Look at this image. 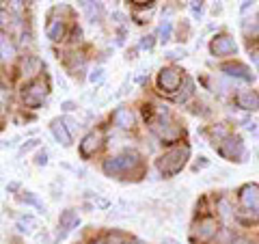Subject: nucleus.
I'll return each instance as SVG.
<instances>
[{
    "instance_id": "4be33fe9",
    "label": "nucleus",
    "mask_w": 259,
    "mask_h": 244,
    "mask_svg": "<svg viewBox=\"0 0 259 244\" xmlns=\"http://www.w3.org/2000/svg\"><path fill=\"white\" fill-rule=\"evenodd\" d=\"M0 24L3 26H9V24H15V15L9 9H0Z\"/></svg>"
},
{
    "instance_id": "39448f33",
    "label": "nucleus",
    "mask_w": 259,
    "mask_h": 244,
    "mask_svg": "<svg viewBox=\"0 0 259 244\" xmlns=\"http://www.w3.org/2000/svg\"><path fill=\"white\" fill-rule=\"evenodd\" d=\"M209 52H212V56H231L238 52V46L229 35H216L209 42Z\"/></svg>"
},
{
    "instance_id": "ddd939ff",
    "label": "nucleus",
    "mask_w": 259,
    "mask_h": 244,
    "mask_svg": "<svg viewBox=\"0 0 259 244\" xmlns=\"http://www.w3.org/2000/svg\"><path fill=\"white\" fill-rule=\"evenodd\" d=\"M50 130H52L54 138H56V141H59V143L63 145V147H69V145H71V132H69L67 128H65L63 119H52Z\"/></svg>"
},
{
    "instance_id": "4468645a",
    "label": "nucleus",
    "mask_w": 259,
    "mask_h": 244,
    "mask_svg": "<svg viewBox=\"0 0 259 244\" xmlns=\"http://www.w3.org/2000/svg\"><path fill=\"white\" fill-rule=\"evenodd\" d=\"M218 231V225L214 218H201L199 225H197V233H199V240H209V238H214Z\"/></svg>"
},
{
    "instance_id": "9b49d317",
    "label": "nucleus",
    "mask_w": 259,
    "mask_h": 244,
    "mask_svg": "<svg viewBox=\"0 0 259 244\" xmlns=\"http://www.w3.org/2000/svg\"><path fill=\"white\" fill-rule=\"evenodd\" d=\"M102 147V134L100 132H89L84 136V141L80 143V156L82 158H89Z\"/></svg>"
},
{
    "instance_id": "7c9ffc66",
    "label": "nucleus",
    "mask_w": 259,
    "mask_h": 244,
    "mask_svg": "<svg viewBox=\"0 0 259 244\" xmlns=\"http://www.w3.org/2000/svg\"><path fill=\"white\" fill-rule=\"evenodd\" d=\"M162 244H180V242L173 240V238H162Z\"/></svg>"
},
{
    "instance_id": "7ed1b4c3",
    "label": "nucleus",
    "mask_w": 259,
    "mask_h": 244,
    "mask_svg": "<svg viewBox=\"0 0 259 244\" xmlns=\"http://www.w3.org/2000/svg\"><path fill=\"white\" fill-rule=\"evenodd\" d=\"M218 153L227 160L240 162V158H244V143H242V138L236 134H227L221 141V145H218Z\"/></svg>"
},
{
    "instance_id": "c85d7f7f",
    "label": "nucleus",
    "mask_w": 259,
    "mask_h": 244,
    "mask_svg": "<svg viewBox=\"0 0 259 244\" xmlns=\"http://www.w3.org/2000/svg\"><path fill=\"white\" fill-rule=\"evenodd\" d=\"M190 9L194 15H201V3H190Z\"/></svg>"
},
{
    "instance_id": "aec40b11",
    "label": "nucleus",
    "mask_w": 259,
    "mask_h": 244,
    "mask_svg": "<svg viewBox=\"0 0 259 244\" xmlns=\"http://www.w3.org/2000/svg\"><path fill=\"white\" fill-rule=\"evenodd\" d=\"M104 78H106V71H104V67H95L91 74H89V83H91V85H100Z\"/></svg>"
},
{
    "instance_id": "bb28decb",
    "label": "nucleus",
    "mask_w": 259,
    "mask_h": 244,
    "mask_svg": "<svg viewBox=\"0 0 259 244\" xmlns=\"http://www.w3.org/2000/svg\"><path fill=\"white\" fill-rule=\"evenodd\" d=\"M141 48L143 50H151L153 48V37H143L141 39Z\"/></svg>"
},
{
    "instance_id": "0eeeda50",
    "label": "nucleus",
    "mask_w": 259,
    "mask_h": 244,
    "mask_svg": "<svg viewBox=\"0 0 259 244\" xmlns=\"http://www.w3.org/2000/svg\"><path fill=\"white\" fill-rule=\"evenodd\" d=\"M221 71L231 78H238V80H244V83H250L253 80V71L248 69V65L240 63V61H233V63H225L221 65Z\"/></svg>"
},
{
    "instance_id": "cd10ccee",
    "label": "nucleus",
    "mask_w": 259,
    "mask_h": 244,
    "mask_svg": "<svg viewBox=\"0 0 259 244\" xmlns=\"http://www.w3.org/2000/svg\"><path fill=\"white\" fill-rule=\"evenodd\" d=\"M61 108H63L65 112H71V110H76V104H74V102H63Z\"/></svg>"
},
{
    "instance_id": "dca6fc26",
    "label": "nucleus",
    "mask_w": 259,
    "mask_h": 244,
    "mask_svg": "<svg viewBox=\"0 0 259 244\" xmlns=\"http://www.w3.org/2000/svg\"><path fill=\"white\" fill-rule=\"evenodd\" d=\"M13 56H15V46L11 44V39L7 37L3 30H0V59L11 61Z\"/></svg>"
},
{
    "instance_id": "a878e982",
    "label": "nucleus",
    "mask_w": 259,
    "mask_h": 244,
    "mask_svg": "<svg viewBox=\"0 0 259 244\" xmlns=\"http://www.w3.org/2000/svg\"><path fill=\"white\" fill-rule=\"evenodd\" d=\"M63 124L69 128V132H78V128H80V126H78V121H74L71 117H65V119H63Z\"/></svg>"
},
{
    "instance_id": "f3484780",
    "label": "nucleus",
    "mask_w": 259,
    "mask_h": 244,
    "mask_svg": "<svg viewBox=\"0 0 259 244\" xmlns=\"http://www.w3.org/2000/svg\"><path fill=\"white\" fill-rule=\"evenodd\" d=\"M80 5H82V9L87 11L89 20H91L93 24L100 20V15H102V5L100 3H80Z\"/></svg>"
},
{
    "instance_id": "473e14b6",
    "label": "nucleus",
    "mask_w": 259,
    "mask_h": 244,
    "mask_svg": "<svg viewBox=\"0 0 259 244\" xmlns=\"http://www.w3.org/2000/svg\"><path fill=\"white\" fill-rule=\"evenodd\" d=\"M93 244H106V242H104V240H95Z\"/></svg>"
},
{
    "instance_id": "9d476101",
    "label": "nucleus",
    "mask_w": 259,
    "mask_h": 244,
    "mask_svg": "<svg viewBox=\"0 0 259 244\" xmlns=\"http://www.w3.org/2000/svg\"><path fill=\"white\" fill-rule=\"evenodd\" d=\"M240 203L248 210L259 208V186L257 184H246L240 188Z\"/></svg>"
},
{
    "instance_id": "f03ea898",
    "label": "nucleus",
    "mask_w": 259,
    "mask_h": 244,
    "mask_svg": "<svg viewBox=\"0 0 259 244\" xmlns=\"http://www.w3.org/2000/svg\"><path fill=\"white\" fill-rule=\"evenodd\" d=\"M188 156H190V149L186 147H175V149H168L166 153H162L158 158L156 167L158 171L164 177H171V175H177L180 171L186 167V162H188Z\"/></svg>"
},
{
    "instance_id": "1a4fd4ad",
    "label": "nucleus",
    "mask_w": 259,
    "mask_h": 244,
    "mask_svg": "<svg viewBox=\"0 0 259 244\" xmlns=\"http://www.w3.org/2000/svg\"><path fill=\"white\" fill-rule=\"evenodd\" d=\"M78 225H80V216H78L76 210H65L59 218V238L63 240L65 235H67L71 229H76Z\"/></svg>"
},
{
    "instance_id": "c756f323",
    "label": "nucleus",
    "mask_w": 259,
    "mask_h": 244,
    "mask_svg": "<svg viewBox=\"0 0 259 244\" xmlns=\"http://www.w3.org/2000/svg\"><path fill=\"white\" fill-rule=\"evenodd\" d=\"M233 244H255V242H250L248 238H236V240H233Z\"/></svg>"
},
{
    "instance_id": "423d86ee",
    "label": "nucleus",
    "mask_w": 259,
    "mask_h": 244,
    "mask_svg": "<svg viewBox=\"0 0 259 244\" xmlns=\"http://www.w3.org/2000/svg\"><path fill=\"white\" fill-rule=\"evenodd\" d=\"M48 95V85L41 83V80H32V83L24 89V102H26V106H39Z\"/></svg>"
},
{
    "instance_id": "20e7f679",
    "label": "nucleus",
    "mask_w": 259,
    "mask_h": 244,
    "mask_svg": "<svg viewBox=\"0 0 259 244\" xmlns=\"http://www.w3.org/2000/svg\"><path fill=\"white\" fill-rule=\"evenodd\" d=\"M182 83H184V78H182V71L177 69V67H164V69H160V74H158V87L164 93H175L177 89L182 87Z\"/></svg>"
},
{
    "instance_id": "f704fd0d",
    "label": "nucleus",
    "mask_w": 259,
    "mask_h": 244,
    "mask_svg": "<svg viewBox=\"0 0 259 244\" xmlns=\"http://www.w3.org/2000/svg\"><path fill=\"white\" fill-rule=\"evenodd\" d=\"M257 210H259V208H257Z\"/></svg>"
},
{
    "instance_id": "f8f14e48",
    "label": "nucleus",
    "mask_w": 259,
    "mask_h": 244,
    "mask_svg": "<svg viewBox=\"0 0 259 244\" xmlns=\"http://www.w3.org/2000/svg\"><path fill=\"white\" fill-rule=\"evenodd\" d=\"M112 124H115L117 128H121V130H130L136 124V117L130 108L121 106V108H117L115 112H112Z\"/></svg>"
},
{
    "instance_id": "f257e3e1",
    "label": "nucleus",
    "mask_w": 259,
    "mask_h": 244,
    "mask_svg": "<svg viewBox=\"0 0 259 244\" xmlns=\"http://www.w3.org/2000/svg\"><path fill=\"white\" fill-rule=\"evenodd\" d=\"M141 167V156L136 153L134 149H125L121 151L119 156L115 158H108L104 160V173H106L108 177H115V180H121L123 175H127L130 171L139 169Z\"/></svg>"
},
{
    "instance_id": "b1692460",
    "label": "nucleus",
    "mask_w": 259,
    "mask_h": 244,
    "mask_svg": "<svg viewBox=\"0 0 259 244\" xmlns=\"http://www.w3.org/2000/svg\"><path fill=\"white\" fill-rule=\"evenodd\" d=\"M39 143H41V141H39V138H30V141H26V143H24L22 145V153H26V151H30V149H35V147H39Z\"/></svg>"
},
{
    "instance_id": "412c9836",
    "label": "nucleus",
    "mask_w": 259,
    "mask_h": 244,
    "mask_svg": "<svg viewBox=\"0 0 259 244\" xmlns=\"http://www.w3.org/2000/svg\"><path fill=\"white\" fill-rule=\"evenodd\" d=\"M24 203H26V206H35L37 210H44V206H41V201H39L37 197H35V192H24L22 197H20Z\"/></svg>"
},
{
    "instance_id": "6ab92c4d",
    "label": "nucleus",
    "mask_w": 259,
    "mask_h": 244,
    "mask_svg": "<svg viewBox=\"0 0 259 244\" xmlns=\"http://www.w3.org/2000/svg\"><path fill=\"white\" fill-rule=\"evenodd\" d=\"M37 69H39V61L35 59V56H28V59L24 61V74H26V76H32Z\"/></svg>"
},
{
    "instance_id": "393cba45",
    "label": "nucleus",
    "mask_w": 259,
    "mask_h": 244,
    "mask_svg": "<svg viewBox=\"0 0 259 244\" xmlns=\"http://www.w3.org/2000/svg\"><path fill=\"white\" fill-rule=\"evenodd\" d=\"M35 165H37V167H46V165H48V151H46V149H44V151H41V149L37 151V156H35Z\"/></svg>"
},
{
    "instance_id": "2eb2a0df",
    "label": "nucleus",
    "mask_w": 259,
    "mask_h": 244,
    "mask_svg": "<svg viewBox=\"0 0 259 244\" xmlns=\"http://www.w3.org/2000/svg\"><path fill=\"white\" fill-rule=\"evenodd\" d=\"M46 35L50 42H61L63 35H65V24L63 20H52L50 24H48V28H46Z\"/></svg>"
},
{
    "instance_id": "a211bd4d",
    "label": "nucleus",
    "mask_w": 259,
    "mask_h": 244,
    "mask_svg": "<svg viewBox=\"0 0 259 244\" xmlns=\"http://www.w3.org/2000/svg\"><path fill=\"white\" fill-rule=\"evenodd\" d=\"M171 35H173V22L164 20V22L160 24V28H158V37H160V42H162V44L171 42Z\"/></svg>"
},
{
    "instance_id": "72a5a7b5",
    "label": "nucleus",
    "mask_w": 259,
    "mask_h": 244,
    "mask_svg": "<svg viewBox=\"0 0 259 244\" xmlns=\"http://www.w3.org/2000/svg\"><path fill=\"white\" fill-rule=\"evenodd\" d=\"M123 244H139V242H123Z\"/></svg>"
},
{
    "instance_id": "6e6552de",
    "label": "nucleus",
    "mask_w": 259,
    "mask_h": 244,
    "mask_svg": "<svg viewBox=\"0 0 259 244\" xmlns=\"http://www.w3.org/2000/svg\"><path fill=\"white\" fill-rule=\"evenodd\" d=\"M236 104L242 110H259V91L255 89H244L236 95Z\"/></svg>"
},
{
    "instance_id": "5701e85b",
    "label": "nucleus",
    "mask_w": 259,
    "mask_h": 244,
    "mask_svg": "<svg viewBox=\"0 0 259 244\" xmlns=\"http://www.w3.org/2000/svg\"><path fill=\"white\" fill-rule=\"evenodd\" d=\"M89 197H93V201H95V206L100 208V210H106V208H110V201L108 199H104V197H100V194H93V192H87Z\"/></svg>"
},
{
    "instance_id": "2f4dec72",
    "label": "nucleus",
    "mask_w": 259,
    "mask_h": 244,
    "mask_svg": "<svg viewBox=\"0 0 259 244\" xmlns=\"http://www.w3.org/2000/svg\"><path fill=\"white\" fill-rule=\"evenodd\" d=\"M255 63H257V65H259V50H257V52H255Z\"/></svg>"
}]
</instances>
